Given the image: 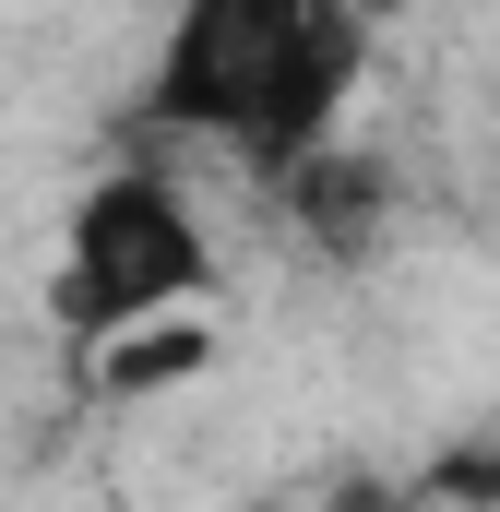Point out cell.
Masks as SVG:
<instances>
[{"label":"cell","mask_w":500,"mask_h":512,"mask_svg":"<svg viewBox=\"0 0 500 512\" xmlns=\"http://www.w3.org/2000/svg\"><path fill=\"white\" fill-rule=\"evenodd\" d=\"M84 358H96V393L143 405V393H179V382L215 370V322H203V310H167V322H131V334L84 346Z\"/></svg>","instance_id":"4"},{"label":"cell","mask_w":500,"mask_h":512,"mask_svg":"<svg viewBox=\"0 0 500 512\" xmlns=\"http://www.w3.org/2000/svg\"><path fill=\"white\" fill-rule=\"evenodd\" d=\"M358 60H370L358 0H179L143 72V108L167 131L239 143L262 179H286L310 143L346 131Z\"/></svg>","instance_id":"1"},{"label":"cell","mask_w":500,"mask_h":512,"mask_svg":"<svg viewBox=\"0 0 500 512\" xmlns=\"http://www.w3.org/2000/svg\"><path fill=\"white\" fill-rule=\"evenodd\" d=\"M274 203H286V227H298V251L310 262H370L393 239V167H381L370 143H310L286 179H274Z\"/></svg>","instance_id":"3"},{"label":"cell","mask_w":500,"mask_h":512,"mask_svg":"<svg viewBox=\"0 0 500 512\" xmlns=\"http://www.w3.org/2000/svg\"><path fill=\"white\" fill-rule=\"evenodd\" d=\"M215 286V239L191 215V191L167 167H96L60 215V251H48V310L60 334L108 346L131 322H167V310H203Z\"/></svg>","instance_id":"2"}]
</instances>
